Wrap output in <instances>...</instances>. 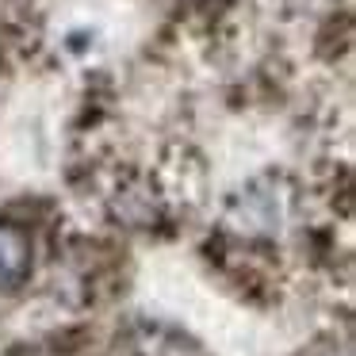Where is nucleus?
Returning a JSON list of instances; mask_svg holds the SVG:
<instances>
[{
  "label": "nucleus",
  "mask_w": 356,
  "mask_h": 356,
  "mask_svg": "<svg viewBox=\"0 0 356 356\" xmlns=\"http://www.w3.org/2000/svg\"><path fill=\"white\" fill-rule=\"evenodd\" d=\"M31 268V245L24 234L16 230H0V291L16 287Z\"/></svg>",
  "instance_id": "obj_1"
}]
</instances>
